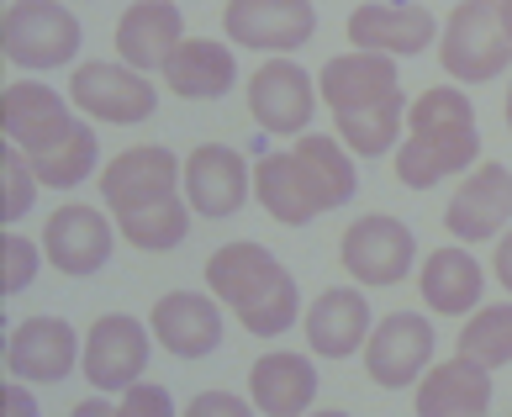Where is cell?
Here are the masks:
<instances>
[{"instance_id":"cell-12","label":"cell","mask_w":512,"mask_h":417,"mask_svg":"<svg viewBox=\"0 0 512 417\" xmlns=\"http://www.w3.org/2000/svg\"><path fill=\"white\" fill-rule=\"evenodd\" d=\"M254 180H249V164H243L238 148L227 143H201L191 159H185V201H191V212L201 217H233L243 212V201H249Z\"/></svg>"},{"instance_id":"cell-16","label":"cell","mask_w":512,"mask_h":417,"mask_svg":"<svg viewBox=\"0 0 512 417\" xmlns=\"http://www.w3.org/2000/svg\"><path fill=\"white\" fill-rule=\"evenodd\" d=\"M0 122H6V138L16 148H27V154H48V148H59L74 132L69 101L53 96L48 85H32V80L6 90V101H0Z\"/></svg>"},{"instance_id":"cell-20","label":"cell","mask_w":512,"mask_h":417,"mask_svg":"<svg viewBox=\"0 0 512 417\" xmlns=\"http://www.w3.org/2000/svg\"><path fill=\"white\" fill-rule=\"evenodd\" d=\"M491 407V370L454 354L444 365H428L417 381V412L423 417H481Z\"/></svg>"},{"instance_id":"cell-4","label":"cell","mask_w":512,"mask_h":417,"mask_svg":"<svg viewBox=\"0 0 512 417\" xmlns=\"http://www.w3.org/2000/svg\"><path fill=\"white\" fill-rule=\"evenodd\" d=\"M69 101L85 111L90 122H148L159 111V90L148 85L143 69L132 64H80L69 74Z\"/></svg>"},{"instance_id":"cell-18","label":"cell","mask_w":512,"mask_h":417,"mask_svg":"<svg viewBox=\"0 0 512 417\" xmlns=\"http://www.w3.org/2000/svg\"><path fill=\"white\" fill-rule=\"evenodd\" d=\"M185 43V22H180V6L175 0H138V6L122 11L117 22V53L122 64L132 69H164L175 59V48Z\"/></svg>"},{"instance_id":"cell-26","label":"cell","mask_w":512,"mask_h":417,"mask_svg":"<svg viewBox=\"0 0 512 417\" xmlns=\"http://www.w3.org/2000/svg\"><path fill=\"white\" fill-rule=\"evenodd\" d=\"M417 286H423V301H428L433 312H444V317H470V312L481 307L486 275H481L476 254H465V249H433Z\"/></svg>"},{"instance_id":"cell-28","label":"cell","mask_w":512,"mask_h":417,"mask_svg":"<svg viewBox=\"0 0 512 417\" xmlns=\"http://www.w3.org/2000/svg\"><path fill=\"white\" fill-rule=\"evenodd\" d=\"M402 127H407V101L402 90L386 96L381 106H365V111H338V132H344V148L359 159H386L396 143H402Z\"/></svg>"},{"instance_id":"cell-21","label":"cell","mask_w":512,"mask_h":417,"mask_svg":"<svg viewBox=\"0 0 512 417\" xmlns=\"http://www.w3.org/2000/svg\"><path fill=\"white\" fill-rule=\"evenodd\" d=\"M365 338H370V301L359 291L333 286V291H322L312 301V312H307V344H312V354L349 359V354L365 349Z\"/></svg>"},{"instance_id":"cell-41","label":"cell","mask_w":512,"mask_h":417,"mask_svg":"<svg viewBox=\"0 0 512 417\" xmlns=\"http://www.w3.org/2000/svg\"><path fill=\"white\" fill-rule=\"evenodd\" d=\"M507 132H512V85H507Z\"/></svg>"},{"instance_id":"cell-8","label":"cell","mask_w":512,"mask_h":417,"mask_svg":"<svg viewBox=\"0 0 512 417\" xmlns=\"http://www.w3.org/2000/svg\"><path fill=\"white\" fill-rule=\"evenodd\" d=\"M80 370L96 391H127L148 370V328L127 312H106L90 322Z\"/></svg>"},{"instance_id":"cell-25","label":"cell","mask_w":512,"mask_h":417,"mask_svg":"<svg viewBox=\"0 0 512 417\" xmlns=\"http://www.w3.org/2000/svg\"><path fill=\"white\" fill-rule=\"evenodd\" d=\"M254 196L264 212L286 227H307L312 217H322V201L312 191V180L301 175L296 154H264L254 169Z\"/></svg>"},{"instance_id":"cell-35","label":"cell","mask_w":512,"mask_h":417,"mask_svg":"<svg viewBox=\"0 0 512 417\" xmlns=\"http://www.w3.org/2000/svg\"><path fill=\"white\" fill-rule=\"evenodd\" d=\"M117 407H122V417H169L175 412V396H169L164 386H154V381H132Z\"/></svg>"},{"instance_id":"cell-24","label":"cell","mask_w":512,"mask_h":417,"mask_svg":"<svg viewBox=\"0 0 512 417\" xmlns=\"http://www.w3.org/2000/svg\"><path fill=\"white\" fill-rule=\"evenodd\" d=\"M280 270H286V264L264 249V243L238 238V243H222V249L206 259V286H212V296L227 301V307H243V301L270 286Z\"/></svg>"},{"instance_id":"cell-23","label":"cell","mask_w":512,"mask_h":417,"mask_svg":"<svg viewBox=\"0 0 512 417\" xmlns=\"http://www.w3.org/2000/svg\"><path fill=\"white\" fill-rule=\"evenodd\" d=\"M238 80L233 48L217 43V37H191V43L175 48V59L164 64V85L185 101H222Z\"/></svg>"},{"instance_id":"cell-19","label":"cell","mask_w":512,"mask_h":417,"mask_svg":"<svg viewBox=\"0 0 512 417\" xmlns=\"http://www.w3.org/2000/svg\"><path fill=\"white\" fill-rule=\"evenodd\" d=\"M154 338L175 359H206V354H217V344H222V312H217V301L212 296H196V291L159 296V307H154Z\"/></svg>"},{"instance_id":"cell-33","label":"cell","mask_w":512,"mask_h":417,"mask_svg":"<svg viewBox=\"0 0 512 417\" xmlns=\"http://www.w3.org/2000/svg\"><path fill=\"white\" fill-rule=\"evenodd\" d=\"M37 169L32 154L16 143H0V222H22L32 212V196H37Z\"/></svg>"},{"instance_id":"cell-2","label":"cell","mask_w":512,"mask_h":417,"mask_svg":"<svg viewBox=\"0 0 512 417\" xmlns=\"http://www.w3.org/2000/svg\"><path fill=\"white\" fill-rule=\"evenodd\" d=\"M439 59L460 85L502 80L512 64V37L502 32L497 0H460L439 32Z\"/></svg>"},{"instance_id":"cell-5","label":"cell","mask_w":512,"mask_h":417,"mask_svg":"<svg viewBox=\"0 0 512 417\" xmlns=\"http://www.w3.org/2000/svg\"><path fill=\"white\" fill-rule=\"evenodd\" d=\"M433 322L423 312H391L386 322H375L370 338H365V370L375 386L386 391H402V386H417L423 370L433 365Z\"/></svg>"},{"instance_id":"cell-37","label":"cell","mask_w":512,"mask_h":417,"mask_svg":"<svg viewBox=\"0 0 512 417\" xmlns=\"http://www.w3.org/2000/svg\"><path fill=\"white\" fill-rule=\"evenodd\" d=\"M497 280H502V291L512 296V233L497 243Z\"/></svg>"},{"instance_id":"cell-30","label":"cell","mask_w":512,"mask_h":417,"mask_svg":"<svg viewBox=\"0 0 512 417\" xmlns=\"http://www.w3.org/2000/svg\"><path fill=\"white\" fill-rule=\"evenodd\" d=\"M96 164H101V143H96V132H90L85 122H74V132L59 148L32 154V169H37V180H43L48 191H74V185H85Z\"/></svg>"},{"instance_id":"cell-6","label":"cell","mask_w":512,"mask_h":417,"mask_svg":"<svg viewBox=\"0 0 512 417\" xmlns=\"http://www.w3.org/2000/svg\"><path fill=\"white\" fill-rule=\"evenodd\" d=\"M222 27H227V43H238V48L291 53V48L312 43L317 6L312 0H227Z\"/></svg>"},{"instance_id":"cell-31","label":"cell","mask_w":512,"mask_h":417,"mask_svg":"<svg viewBox=\"0 0 512 417\" xmlns=\"http://www.w3.org/2000/svg\"><path fill=\"white\" fill-rule=\"evenodd\" d=\"M460 354L486 370L512 365V301H491V307L470 312L465 333H460Z\"/></svg>"},{"instance_id":"cell-7","label":"cell","mask_w":512,"mask_h":417,"mask_svg":"<svg viewBox=\"0 0 512 417\" xmlns=\"http://www.w3.org/2000/svg\"><path fill=\"white\" fill-rule=\"evenodd\" d=\"M338 259L359 286H396V280H407L417 259V238L396 217H359L338 243Z\"/></svg>"},{"instance_id":"cell-14","label":"cell","mask_w":512,"mask_h":417,"mask_svg":"<svg viewBox=\"0 0 512 417\" xmlns=\"http://www.w3.org/2000/svg\"><path fill=\"white\" fill-rule=\"evenodd\" d=\"M433 37H439V22L423 6H386V0H365L349 16V43L370 48V53H391V59H407V53H423Z\"/></svg>"},{"instance_id":"cell-11","label":"cell","mask_w":512,"mask_h":417,"mask_svg":"<svg viewBox=\"0 0 512 417\" xmlns=\"http://www.w3.org/2000/svg\"><path fill=\"white\" fill-rule=\"evenodd\" d=\"M312 106H317V80L301 64H291L286 53L249 80V111L264 132H286V138L296 132L301 138V127L312 122Z\"/></svg>"},{"instance_id":"cell-22","label":"cell","mask_w":512,"mask_h":417,"mask_svg":"<svg viewBox=\"0 0 512 417\" xmlns=\"http://www.w3.org/2000/svg\"><path fill=\"white\" fill-rule=\"evenodd\" d=\"M249 396H254V412L301 417V412L317 402V370H312V359H301L291 349H275V354L254 359Z\"/></svg>"},{"instance_id":"cell-17","label":"cell","mask_w":512,"mask_h":417,"mask_svg":"<svg viewBox=\"0 0 512 417\" xmlns=\"http://www.w3.org/2000/svg\"><path fill=\"white\" fill-rule=\"evenodd\" d=\"M317 90L322 101L338 111H365V106H381L386 96H396V59L391 53H370V48H354V53H338L328 59V69L317 74Z\"/></svg>"},{"instance_id":"cell-32","label":"cell","mask_w":512,"mask_h":417,"mask_svg":"<svg viewBox=\"0 0 512 417\" xmlns=\"http://www.w3.org/2000/svg\"><path fill=\"white\" fill-rule=\"evenodd\" d=\"M238 312V322L249 328L254 338H280V333H291V322H296V312H301V296H296V280H291V270H280L264 291H254L243 307H233Z\"/></svg>"},{"instance_id":"cell-39","label":"cell","mask_w":512,"mask_h":417,"mask_svg":"<svg viewBox=\"0 0 512 417\" xmlns=\"http://www.w3.org/2000/svg\"><path fill=\"white\" fill-rule=\"evenodd\" d=\"M111 412H122V407L101 402V396H90V402H80V407H74V417H111Z\"/></svg>"},{"instance_id":"cell-3","label":"cell","mask_w":512,"mask_h":417,"mask_svg":"<svg viewBox=\"0 0 512 417\" xmlns=\"http://www.w3.org/2000/svg\"><path fill=\"white\" fill-rule=\"evenodd\" d=\"M80 16L64 0H11L6 22H0V43L6 59L22 69H59L80 53Z\"/></svg>"},{"instance_id":"cell-1","label":"cell","mask_w":512,"mask_h":417,"mask_svg":"<svg viewBox=\"0 0 512 417\" xmlns=\"http://www.w3.org/2000/svg\"><path fill=\"white\" fill-rule=\"evenodd\" d=\"M407 143H396V180L407 191H428L454 169H470L481 154V132H476V111L454 85L423 90L407 106Z\"/></svg>"},{"instance_id":"cell-27","label":"cell","mask_w":512,"mask_h":417,"mask_svg":"<svg viewBox=\"0 0 512 417\" xmlns=\"http://www.w3.org/2000/svg\"><path fill=\"white\" fill-rule=\"evenodd\" d=\"M301 175L312 180V191L322 201V212H333V206H349L354 191H359V175H354V159L344 154V143L328 138V132H301V143L291 148Z\"/></svg>"},{"instance_id":"cell-36","label":"cell","mask_w":512,"mask_h":417,"mask_svg":"<svg viewBox=\"0 0 512 417\" xmlns=\"http://www.w3.org/2000/svg\"><path fill=\"white\" fill-rule=\"evenodd\" d=\"M249 412H254V396L243 402L233 391H201L191 402V417H249Z\"/></svg>"},{"instance_id":"cell-40","label":"cell","mask_w":512,"mask_h":417,"mask_svg":"<svg viewBox=\"0 0 512 417\" xmlns=\"http://www.w3.org/2000/svg\"><path fill=\"white\" fill-rule=\"evenodd\" d=\"M497 16H502V32L512 37V0H497Z\"/></svg>"},{"instance_id":"cell-10","label":"cell","mask_w":512,"mask_h":417,"mask_svg":"<svg viewBox=\"0 0 512 417\" xmlns=\"http://www.w3.org/2000/svg\"><path fill=\"white\" fill-rule=\"evenodd\" d=\"M185 180V164L159 143H143V148H127L101 169V196L111 212H132V206H154L169 201L175 185Z\"/></svg>"},{"instance_id":"cell-15","label":"cell","mask_w":512,"mask_h":417,"mask_svg":"<svg viewBox=\"0 0 512 417\" xmlns=\"http://www.w3.org/2000/svg\"><path fill=\"white\" fill-rule=\"evenodd\" d=\"M43 249H48V264L59 275H96L101 264L111 259V222L90 206H59L43 227Z\"/></svg>"},{"instance_id":"cell-9","label":"cell","mask_w":512,"mask_h":417,"mask_svg":"<svg viewBox=\"0 0 512 417\" xmlns=\"http://www.w3.org/2000/svg\"><path fill=\"white\" fill-rule=\"evenodd\" d=\"M80 354L85 349L64 317H27V322H16V333L6 344V370L27 386H59L80 365Z\"/></svg>"},{"instance_id":"cell-34","label":"cell","mask_w":512,"mask_h":417,"mask_svg":"<svg viewBox=\"0 0 512 417\" xmlns=\"http://www.w3.org/2000/svg\"><path fill=\"white\" fill-rule=\"evenodd\" d=\"M37 264H43L37 243L22 233H6V243H0V296H22L37 280Z\"/></svg>"},{"instance_id":"cell-13","label":"cell","mask_w":512,"mask_h":417,"mask_svg":"<svg viewBox=\"0 0 512 417\" xmlns=\"http://www.w3.org/2000/svg\"><path fill=\"white\" fill-rule=\"evenodd\" d=\"M507 222H512V169L507 164L470 169V180L454 191L449 212H444V227L460 243H486V238H497Z\"/></svg>"},{"instance_id":"cell-38","label":"cell","mask_w":512,"mask_h":417,"mask_svg":"<svg viewBox=\"0 0 512 417\" xmlns=\"http://www.w3.org/2000/svg\"><path fill=\"white\" fill-rule=\"evenodd\" d=\"M6 412H16V417H37V402H32L22 386H6Z\"/></svg>"},{"instance_id":"cell-29","label":"cell","mask_w":512,"mask_h":417,"mask_svg":"<svg viewBox=\"0 0 512 417\" xmlns=\"http://www.w3.org/2000/svg\"><path fill=\"white\" fill-rule=\"evenodd\" d=\"M117 227H122V238L132 249L164 254V249H175V243H185V233H191V206L180 196L154 201V206H132V212H117Z\"/></svg>"}]
</instances>
